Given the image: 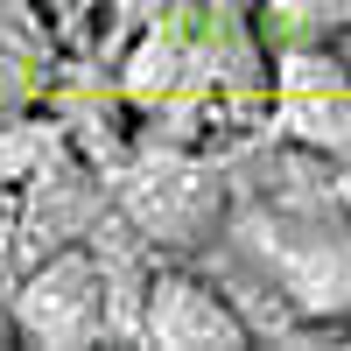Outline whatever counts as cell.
I'll return each instance as SVG.
<instances>
[{
    "mask_svg": "<svg viewBox=\"0 0 351 351\" xmlns=\"http://www.w3.org/2000/svg\"><path fill=\"white\" fill-rule=\"evenodd\" d=\"M14 337L28 344H64V351H84V344H106V274H99V253L92 246H56V253H36L28 281L14 288Z\"/></svg>",
    "mask_w": 351,
    "mask_h": 351,
    "instance_id": "1",
    "label": "cell"
},
{
    "mask_svg": "<svg viewBox=\"0 0 351 351\" xmlns=\"http://www.w3.org/2000/svg\"><path fill=\"white\" fill-rule=\"evenodd\" d=\"M141 344H176V351H239L253 344L225 288L197 267H148L141 288Z\"/></svg>",
    "mask_w": 351,
    "mask_h": 351,
    "instance_id": "2",
    "label": "cell"
},
{
    "mask_svg": "<svg viewBox=\"0 0 351 351\" xmlns=\"http://www.w3.org/2000/svg\"><path fill=\"white\" fill-rule=\"evenodd\" d=\"M127 218L141 225V239H162L176 253H197L218 225V183L204 169H148L127 197Z\"/></svg>",
    "mask_w": 351,
    "mask_h": 351,
    "instance_id": "3",
    "label": "cell"
},
{
    "mask_svg": "<svg viewBox=\"0 0 351 351\" xmlns=\"http://www.w3.org/2000/svg\"><path fill=\"white\" fill-rule=\"evenodd\" d=\"M99 218H106V190L92 183V176L64 169V162H43L36 176H28L14 232H28L36 253H56V246H77L84 232H99Z\"/></svg>",
    "mask_w": 351,
    "mask_h": 351,
    "instance_id": "4",
    "label": "cell"
},
{
    "mask_svg": "<svg viewBox=\"0 0 351 351\" xmlns=\"http://www.w3.org/2000/svg\"><path fill=\"white\" fill-rule=\"evenodd\" d=\"M281 134L295 148L351 162V84H309V92H281Z\"/></svg>",
    "mask_w": 351,
    "mask_h": 351,
    "instance_id": "5",
    "label": "cell"
},
{
    "mask_svg": "<svg viewBox=\"0 0 351 351\" xmlns=\"http://www.w3.org/2000/svg\"><path fill=\"white\" fill-rule=\"evenodd\" d=\"M56 127L43 120H0V183H28L43 162H56Z\"/></svg>",
    "mask_w": 351,
    "mask_h": 351,
    "instance_id": "6",
    "label": "cell"
},
{
    "mask_svg": "<svg viewBox=\"0 0 351 351\" xmlns=\"http://www.w3.org/2000/svg\"><path fill=\"white\" fill-rule=\"evenodd\" d=\"M0 344H14V316L8 309H0Z\"/></svg>",
    "mask_w": 351,
    "mask_h": 351,
    "instance_id": "7",
    "label": "cell"
},
{
    "mask_svg": "<svg viewBox=\"0 0 351 351\" xmlns=\"http://www.w3.org/2000/svg\"><path fill=\"white\" fill-rule=\"evenodd\" d=\"M337 56H344V71H351V28H344V49H337Z\"/></svg>",
    "mask_w": 351,
    "mask_h": 351,
    "instance_id": "8",
    "label": "cell"
}]
</instances>
